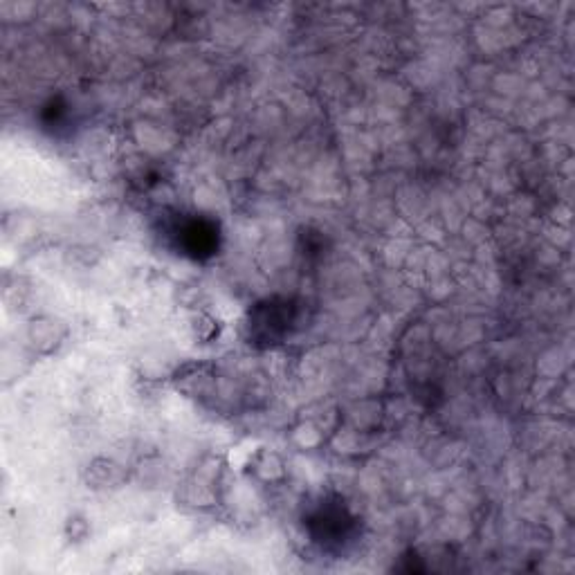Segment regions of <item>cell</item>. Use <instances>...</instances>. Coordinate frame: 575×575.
Listing matches in <instances>:
<instances>
[{
	"mask_svg": "<svg viewBox=\"0 0 575 575\" xmlns=\"http://www.w3.org/2000/svg\"><path fill=\"white\" fill-rule=\"evenodd\" d=\"M292 322V306L288 301H266L252 313V335L261 342H277L290 331Z\"/></svg>",
	"mask_w": 575,
	"mask_h": 575,
	"instance_id": "1",
	"label": "cell"
},
{
	"mask_svg": "<svg viewBox=\"0 0 575 575\" xmlns=\"http://www.w3.org/2000/svg\"><path fill=\"white\" fill-rule=\"evenodd\" d=\"M178 239L187 254L196 259L209 257L218 248V230L216 223L207 221V218H194L180 227Z\"/></svg>",
	"mask_w": 575,
	"mask_h": 575,
	"instance_id": "2",
	"label": "cell"
},
{
	"mask_svg": "<svg viewBox=\"0 0 575 575\" xmlns=\"http://www.w3.org/2000/svg\"><path fill=\"white\" fill-rule=\"evenodd\" d=\"M310 526H313V535L317 542H344L342 537L349 535L353 519L342 506H322L310 519Z\"/></svg>",
	"mask_w": 575,
	"mask_h": 575,
	"instance_id": "3",
	"label": "cell"
}]
</instances>
